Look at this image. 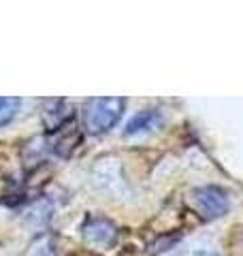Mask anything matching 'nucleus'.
<instances>
[{
	"mask_svg": "<svg viewBox=\"0 0 243 256\" xmlns=\"http://www.w3.org/2000/svg\"><path fill=\"white\" fill-rule=\"evenodd\" d=\"M22 100L15 96H0V128L6 126L11 120L18 116Z\"/></svg>",
	"mask_w": 243,
	"mask_h": 256,
	"instance_id": "7",
	"label": "nucleus"
},
{
	"mask_svg": "<svg viewBox=\"0 0 243 256\" xmlns=\"http://www.w3.org/2000/svg\"><path fill=\"white\" fill-rule=\"evenodd\" d=\"M81 233H84L88 244L111 246L118 239V226L109 218H102V216H88L84 226H81Z\"/></svg>",
	"mask_w": 243,
	"mask_h": 256,
	"instance_id": "3",
	"label": "nucleus"
},
{
	"mask_svg": "<svg viewBox=\"0 0 243 256\" xmlns=\"http://www.w3.org/2000/svg\"><path fill=\"white\" fill-rule=\"evenodd\" d=\"M190 203L194 212L207 220H216L228 214L230 201L222 186H200L190 192Z\"/></svg>",
	"mask_w": 243,
	"mask_h": 256,
	"instance_id": "2",
	"label": "nucleus"
},
{
	"mask_svg": "<svg viewBox=\"0 0 243 256\" xmlns=\"http://www.w3.org/2000/svg\"><path fill=\"white\" fill-rule=\"evenodd\" d=\"M77 143H79V130H77L75 120H70V122L58 128V137L54 141V152L60 156H68L77 148Z\"/></svg>",
	"mask_w": 243,
	"mask_h": 256,
	"instance_id": "4",
	"label": "nucleus"
},
{
	"mask_svg": "<svg viewBox=\"0 0 243 256\" xmlns=\"http://www.w3.org/2000/svg\"><path fill=\"white\" fill-rule=\"evenodd\" d=\"M158 122V114L154 109H145L141 114H136L130 122H128L124 134H139V132H145Z\"/></svg>",
	"mask_w": 243,
	"mask_h": 256,
	"instance_id": "6",
	"label": "nucleus"
},
{
	"mask_svg": "<svg viewBox=\"0 0 243 256\" xmlns=\"http://www.w3.org/2000/svg\"><path fill=\"white\" fill-rule=\"evenodd\" d=\"M50 218H52V203L45 201V198L43 201H36L26 214H24L26 224H30V226H34V228L45 226V224L50 222Z\"/></svg>",
	"mask_w": 243,
	"mask_h": 256,
	"instance_id": "5",
	"label": "nucleus"
},
{
	"mask_svg": "<svg viewBox=\"0 0 243 256\" xmlns=\"http://www.w3.org/2000/svg\"><path fill=\"white\" fill-rule=\"evenodd\" d=\"M126 109V98L109 96V98H90L84 107V126L92 134H104L116 126Z\"/></svg>",
	"mask_w": 243,
	"mask_h": 256,
	"instance_id": "1",
	"label": "nucleus"
}]
</instances>
